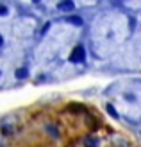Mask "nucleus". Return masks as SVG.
Returning <instances> with one entry per match:
<instances>
[{
  "label": "nucleus",
  "mask_w": 141,
  "mask_h": 147,
  "mask_svg": "<svg viewBox=\"0 0 141 147\" xmlns=\"http://www.w3.org/2000/svg\"><path fill=\"white\" fill-rule=\"evenodd\" d=\"M84 57H86V50H84V47L79 45V47L73 49V52L70 54V61L72 63H82Z\"/></svg>",
  "instance_id": "1"
},
{
  "label": "nucleus",
  "mask_w": 141,
  "mask_h": 147,
  "mask_svg": "<svg viewBox=\"0 0 141 147\" xmlns=\"http://www.w3.org/2000/svg\"><path fill=\"white\" fill-rule=\"evenodd\" d=\"M59 7H61L63 11H72L73 9V2H72V0H64V2L59 4Z\"/></svg>",
  "instance_id": "2"
},
{
  "label": "nucleus",
  "mask_w": 141,
  "mask_h": 147,
  "mask_svg": "<svg viewBox=\"0 0 141 147\" xmlns=\"http://www.w3.org/2000/svg\"><path fill=\"white\" fill-rule=\"evenodd\" d=\"M14 76H16L18 79H25V77L29 76V72H27V68H18V70H16V74H14Z\"/></svg>",
  "instance_id": "3"
},
{
  "label": "nucleus",
  "mask_w": 141,
  "mask_h": 147,
  "mask_svg": "<svg viewBox=\"0 0 141 147\" xmlns=\"http://www.w3.org/2000/svg\"><path fill=\"white\" fill-rule=\"evenodd\" d=\"M84 145L86 147H96V145H98V140H96V138H86Z\"/></svg>",
  "instance_id": "4"
},
{
  "label": "nucleus",
  "mask_w": 141,
  "mask_h": 147,
  "mask_svg": "<svg viewBox=\"0 0 141 147\" xmlns=\"http://www.w3.org/2000/svg\"><path fill=\"white\" fill-rule=\"evenodd\" d=\"M68 22H72V24H75V25H82V18L80 16H70Z\"/></svg>",
  "instance_id": "5"
},
{
  "label": "nucleus",
  "mask_w": 141,
  "mask_h": 147,
  "mask_svg": "<svg viewBox=\"0 0 141 147\" xmlns=\"http://www.w3.org/2000/svg\"><path fill=\"white\" fill-rule=\"evenodd\" d=\"M107 113H109L111 117H114V119H116V117H118V113H116V109H114L113 106H111V104H107Z\"/></svg>",
  "instance_id": "6"
},
{
  "label": "nucleus",
  "mask_w": 141,
  "mask_h": 147,
  "mask_svg": "<svg viewBox=\"0 0 141 147\" xmlns=\"http://www.w3.org/2000/svg\"><path fill=\"white\" fill-rule=\"evenodd\" d=\"M48 131L52 133V136H59V133H57V129H55V127H52V126H50V127H48Z\"/></svg>",
  "instance_id": "7"
},
{
  "label": "nucleus",
  "mask_w": 141,
  "mask_h": 147,
  "mask_svg": "<svg viewBox=\"0 0 141 147\" xmlns=\"http://www.w3.org/2000/svg\"><path fill=\"white\" fill-rule=\"evenodd\" d=\"M7 13V7H4V5H0V14H5Z\"/></svg>",
  "instance_id": "8"
},
{
  "label": "nucleus",
  "mask_w": 141,
  "mask_h": 147,
  "mask_svg": "<svg viewBox=\"0 0 141 147\" xmlns=\"http://www.w3.org/2000/svg\"><path fill=\"white\" fill-rule=\"evenodd\" d=\"M0 47H2V36H0Z\"/></svg>",
  "instance_id": "9"
},
{
  "label": "nucleus",
  "mask_w": 141,
  "mask_h": 147,
  "mask_svg": "<svg viewBox=\"0 0 141 147\" xmlns=\"http://www.w3.org/2000/svg\"><path fill=\"white\" fill-rule=\"evenodd\" d=\"M34 2H39V0H34Z\"/></svg>",
  "instance_id": "10"
}]
</instances>
